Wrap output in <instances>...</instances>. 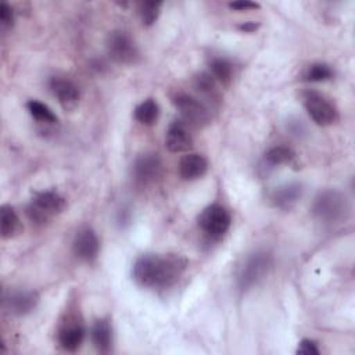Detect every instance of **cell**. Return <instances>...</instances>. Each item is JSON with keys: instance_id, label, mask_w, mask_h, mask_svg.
I'll return each instance as SVG.
<instances>
[{"instance_id": "obj_15", "label": "cell", "mask_w": 355, "mask_h": 355, "mask_svg": "<svg viewBox=\"0 0 355 355\" xmlns=\"http://www.w3.org/2000/svg\"><path fill=\"white\" fill-rule=\"evenodd\" d=\"M301 196H302L301 184L290 183V184H286V186H282V187L276 189L272 193L270 200L277 208L290 209L300 201Z\"/></svg>"}, {"instance_id": "obj_11", "label": "cell", "mask_w": 355, "mask_h": 355, "mask_svg": "<svg viewBox=\"0 0 355 355\" xmlns=\"http://www.w3.org/2000/svg\"><path fill=\"white\" fill-rule=\"evenodd\" d=\"M165 146L172 153H184L193 147V137L183 121H175L168 128Z\"/></svg>"}, {"instance_id": "obj_5", "label": "cell", "mask_w": 355, "mask_h": 355, "mask_svg": "<svg viewBox=\"0 0 355 355\" xmlns=\"http://www.w3.org/2000/svg\"><path fill=\"white\" fill-rule=\"evenodd\" d=\"M272 266V257L268 252L252 254L241 266L239 273V287L241 290H250L257 286L269 272Z\"/></svg>"}, {"instance_id": "obj_28", "label": "cell", "mask_w": 355, "mask_h": 355, "mask_svg": "<svg viewBox=\"0 0 355 355\" xmlns=\"http://www.w3.org/2000/svg\"><path fill=\"white\" fill-rule=\"evenodd\" d=\"M229 8L236 10V11H248V10L259 8V4L254 3V1H248V0H239V1L229 3Z\"/></svg>"}, {"instance_id": "obj_3", "label": "cell", "mask_w": 355, "mask_h": 355, "mask_svg": "<svg viewBox=\"0 0 355 355\" xmlns=\"http://www.w3.org/2000/svg\"><path fill=\"white\" fill-rule=\"evenodd\" d=\"M65 208V200L57 191H40L32 198L26 214L36 225H44L53 216L61 214Z\"/></svg>"}, {"instance_id": "obj_27", "label": "cell", "mask_w": 355, "mask_h": 355, "mask_svg": "<svg viewBox=\"0 0 355 355\" xmlns=\"http://www.w3.org/2000/svg\"><path fill=\"white\" fill-rule=\"evenodd\" d=\"M297 354H301V355H319L320 351H319V348H318L315 341L305 338V340H302L300 343V345L297 348Z\"/></svg>"}, {"instance_id": "obj_4", "label": "cell", "mask_w": 355, "mask_h": 355, "mask_svg": "<svg viewBox=\"0 0 355 355\" xmlns=\"http://www.w3.org/2000/svg\"><path fill=\"white\" fill-rule=\"evenodd\" d=\"M173 104L182 115V121L186 125L202 128L205 126L209 119L211 114L208 107L197 97H193L186 93H179L173 97Z\"/></svg>"}, {"instance_id": "obj_25", "label": "cell", "mask_w": 355, "mask_h": 355, "mask_svg": "<svg viewBox=\"0 0 355 355\" xmlns=\"http://www.w3.org/2000/svg\"><path fill=\"white\" fill-rule=\"evenodd\" d=\"M331 76H333L331 68L326 64H322V62L311 65L306 71V75H305L306 80H309V82H324V80L330 79Z\"/></svg>"}, {"instance_id": "obj_2", "label": "cell", "mask_w": 355, "mask_h": 355, "mask_svg": "<svg viewBox=\"0 0 355 355\" xmlns=\"http://www.w3.org/2000/svg\"><path fill=\"white\" fill-rule=\"evenodd\" d=\"M349 205L345 196L337 190L322 191L313 201L312 214L313 216L326 225L338 223L347 218Z\"/></svg>"}, {"instance_id": "obj_18", "label": "cell", "mask_w": 355, "mask_h": 355, "mask_svg": "<svg viewBox=\"0 0 355 355\" xmlns=\"http://www.w3.org/2000/svg\"><path fill=\"white\" fill-rule=\"evenodd\" d=\"M92 340L98 352H103V354L110 352L111 344H112V333H111V326L107 320L100 319L93 324Z\"/></svg>"}, {"instance_id": "obj_24", "label": "cell", "mask_w": 355, "mask_h": 355, "mask_svg": "<svg viewBox=\"0 0 355 355\" xmlns=\"http://www.w3.org/2000/svg\"><path fill=\"white\" fill-rule=\"evenodd\" d=\"M161 7H162V1H141L139 4V14H140L141 22L147 26L153 25L159 17Z\"/></svg>"}, {"instance_id": "obj_22", "label": "cell", "mask_w": 355, "mask_h": 355, "mask_svg": "<svg viewBox=\"0 0 355 355\" xmlns=\"http://www.w3.org/2000/svg\"><path fill=\"white\" fill-rule=\"evenodd\" d=\"M29 114L42 123H54L57 122V116L55 114L43 103L37 101V100H31L26 104Z\"/></svg>"}, {"instance_id": "obj_7", "label": "cell", "mask_w": 355, "mask_h": 355, "mask_svg": "<svg viewBox=\"0 0 355 355\" xmlns=\"http://www.w3.org/2000/svg\"><path fill=\"white\" fill-rule=\"evenodd\" d=\"M304 105L308 115L319 126H329L338 119L336 105L318 92H306L304 94Z\"/></svg>"}, {"instance_id": "obj_19", "label": "cell", "mask_w": 355, "mask_h": 355, "mask_svg": "<svg viewBox=\"0 0 355 355\" xmlns=\"http://www.w3.org/2000/svg\"><path fill=\"white\" fill-rule=\"evenodd\" d=\"M194 89L196 92L205 97L207 100L209 101H216L219 98V94H218V89H216V80L214 79L212 75L209 73H205V72H201L198 73L196 78H194Z\"/></svg>"}, {"instance_id": "obj_6", "label": "cell", "mask_w": 355, "mask_h": 355, "mask_svg": "<svg viewBox=\"0 0 355 355\" xmlns=\"http://www.w3.org/2000/svg\"><path fill=\"white\" fill-rule=\"evenodd\" d=\"M230 215L227 209L219 204L207 207L198 216L200 229L212 240H219L230 227Z\"/></svg>"}, {"instance_id": "obj_23", "label": "cell", "mask_w": 355, "mask_h": 355, "mask_svg": "<svg viewBox=\"0 0 355 355\" xmlns=\"http://www.w3.org/2000/svg\"><path fill=\"white\" fill-rule=\"evenodd\" d=\"M295 158L294 151L287 146H276L266 151L265 159L272 165H283V164H291Z\"/></svg>"}, {"instance_id": "obj_21", "label": "cell", "mask_w": 355, "mask_h": 355, "mask_svg": "<svg viewBox=\"0 0 355 355\" xmlns=\"http://www.w3.org/2000/svg\"><path fill=\"white\" fill-rule=\"evenodd\" d=\"M212 76L220 85H229L233 78V67L226 58H214L209 64Z\"/></svg>"}, {"instance_id": "obj_26", "label": "cell", "mask_w": 355, "mask_h": 355, "mask_svg": "<svg viewBox=\"0 0 355 355\" xmlns=\"http://www.w3.org/2000/svg\"><path fill=\"white\" fill-rule=\"evenodd\" d=\"M0 25L3 31H7L14 25V11L6 1L0 4Z\"/></svg>"}, {"instance_id": "obj_16", "label": "cell", "mask_w": 355, "mask_h": 355, "mask_svg": "<svg viewBox=\"0 0 355 355\" xmlns=\"http://www.w3.org/2000/svg\"><path fill=\"white\" fill-rule=\"evenodd\" d=\"M85 338V329L79 323H68L58 333L60 345L69 352L76 351Z\"/></svg>"}, {"instance_id": "obj_14", "label": "cell", "mask_w": 355, "mask_h": 355, "mask_svg": "<svg viewBox=\"0 0 355 355\" xmlns=\"http://www.w3.org/2000/svg\"><path fill=\"white\" fill-rule=\"evenodd\" d=\"M208 169V161L201 154H187L179 162V175L183 180H196Z\"/></svg>"}, {"instance_id": "obj_8", "label": "cell", "mask_w": 355, "mask_h": 355, "mask_svg": "<svg viewBox=\"0 0 355 355\" xmlns=\"http://www.w3.org/2000/svg\"><path fill=\"white\" fill-rule=\"evenodd\" d=\"M107 51L119 64H132L139 57V50L132 36L123 31H114L107 37Z\"/></svg>"}, {"instance_id": "obj_13", "label": "cell", "mask_w": 355, "mask_h": 355, "mask_svg": "<svg viewBox=\"0 0 355 355\" xmlns=\"http://www.w3.org/2000/svg\"><path fill=\"white\" fill-rule=\"evenodd\" d=\"M39 302V295L35 291H17L6 298V306L12 315H26L32 312Z\"/></svg>"}, {"instance_id": "obj_12", "label": "cell", "mask_w": 355, "mask_h": 355, "mask_svg": "<svg viewBox=\"0 0 355 355\" xmlns=\"http://www.w3.org/2000/svg\"><path fill=\"white\" fill-rule=\"evenodd\" d=\"M72 247H73V254L79 259L90 262L97 257L100 243L96 233L89 227H85L79 230L78 234L75 236Z\"/></svg>"}, {"instance_id": "obj_20", "label": "cell", "mask_w": 355, "mask_h": 355, "mask_svg": "<svg viewBox=\"0 0 355 355\" xmlns=\"http://www.w3.org/2000/svg\"><path fill=\"white\" fill-rule=\"evenodd\" d=\"M158 114H159V107L153 98L144 100L135 110V118L141 125H146V126L155 123V121L158 119Z\"/></svg>"}, {"instance_id": "obj_1", "label": "cell", "mask_w": 355, "mask_h": 355, "mask_svg": "<svg viewBox=\"0 0 355 355\" xmlns=\"http://www.w3.org/2000/svg\"><path fill=\"white\" fill-rule=\"evenodd\" d=\"M187 259L178 254L140 257L133 265V279L141 287H169L183 275Z\"/></svg>"}, {"instance_id": "obj_17", "label": "cell", "mask_w": 355, "mask_h": 355, "mask_svg": "<svg viewBox=\"0 0 355 355\" xmlns=\"http://www.w3.org/2000/svg\"><path fill=\"white\" fill-rule=\"evenodd\" d=\"M22 230V223L10 205H3L0 208V233L3 239H12Z\"/></svg>"}, {"instance_id": "obj_10", "label": "cell", "mask_w": 355, "mask_h": 355, "mask_svg": "<svg viewBox=\"0 0 355 355\" xmlns=\"http://www.w3.org/2000/svg\"><path fill=\"white\" fill-rule=\"evenodd\" d=\"M133 175L137 183L150 184L161 175V159L158 154L147 153L140 155L133 166Z\"/></svg>"}, {"instance_id": "obj_9", "label": "cell", "mask_w": 355, "mask_h": 355, "mask_svg": "<svg viewBox=\"0 0 355 355\" xmlns=\"http://www.w3.org/2000/svg\"><path fill=\"white\" fill-rule=\"evenodd\" d=\"M50 89L54 97L57 98V101L60 103V105L65 111H71L76 108L80 93L78 86L71 79L62 78V76H54L50 80Z\"/></svg>"}, {"instance_id": "obj_29", "label": "cell", "mask_w": 355, "mask_h": 355, "mask_svg": "<svg viewBox=\"0 0 355 355\" xmlns=\"http://www.w3.org/2000/svg\"><path fill=\"white\" fill-rule=\"evenodd\" d=\"M258 26H259V24H255V22H244L239 26V29L245 33H251V32H255L258 29Z\"/></svg>"}]
</instances>
